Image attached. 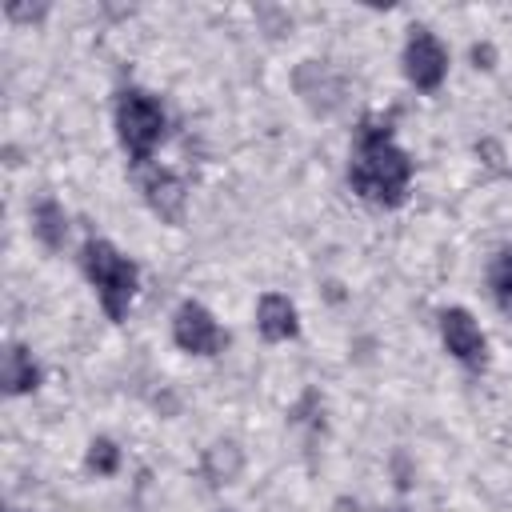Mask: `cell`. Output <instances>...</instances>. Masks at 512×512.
<instances>
[{"label":"cell","instance_id":"obj_1","mask_svg":"<svg viewBox=\"0 0 512 512\" xmlns=\"http://www.w3.org/2000/svg\"><path fill=\"white\" fill-rule=\"evenodd\" d=\"M348 180H352V192L360 200H368V204H384V208L404 204L408 180H412V160L392 140V128L388 124H372L368 120L360 128Z\"/></svg>","mask_w":512,"mask_h":512},{"label":"cell","instance_id":"obj_2","mask_svg":"<svg viewBox=\"0 0 512 512\" xmlns=\"http://www.w3.org/2000/svg\"><path fill=\"white\" fill-rule=\"evenodd\" d=\"M80 260H84V276L96 288V300L108 312V320H124L136 300V284H140L136 264L124 252H116L108 240H88Z\"/></svg>","mask_w":512,"mask_h":512},{"label":"cell","instance_id":"obj_3","mask_svg":"<svg viewBox=\"0 0 512 512\" xmlns=\"http://www.w3.org/2000/svg\"><path fill=\"white\" fill-rule=\"evenodd\" d=\"M116 136H120L128 160L144 164L152 156V148L160 144V136H164V108H160V100L140 92V88L120 92V100H116Z\"/></svg>","mask_w":512,"mask_h":512},{"label":"cell","instance_id":"obj_4","mask_svg":"<svg viewBox=\"0 0 512 512\" xmlns=\"http://www.w3.org/2000/svg\"><path fill=\"white\" fill-rule=\"evenodd\" d=\"M172 340H176L184 352H192V356H216L228 336L220 332L216 316H212L204 304L184 300V304L176 308V316H172Z\"/></svg>","mask_w":512,"mask_h":512},{"label":"cell","instance_id":"obj_5","mask_svg":"<svg viewBox=\"0 0 512 512\" xmlns=\"http://www.w3.org/2000/svg\"><path fill=\"white\" fill-rule=\"evenodd\" d=\"M448 72V52L444 44L428 32V28H412L408 44H404V76L420 88V92H436L444 84Z\"/></svg>","mask_w":512,"mask_h":512},{"label":"cell","instance_id":"obj_6","mask_svg":"<svg viewBox=\"0 0 512 512\" xmlns=\"http://www.w3.org/2000/svg\"><path fill=\"white\" fill-rule=\"evenodd\" d=\"M440 340H444L448 356L460 360L464 368H484V360H488V340H484L480 324L472 320V312H464V308H444V312H440Z\"/></svg>","mask_w":512,"mask_h":512},{"label":"cell","instance_id":"obj_7","mask_svg":"<svg viewBox=\"0 0 512 512\" xmlns=\"http://www.w3.org/2000/svg\"><path fill=\"white\" fill-rule=\"evenodd\" d=\"M256 328H260L264 340L280 344V340H292V336L300 332V316H296V308H292L288 296L264 292L260 304H256Z\"/></svg>","mask_w":512,"mask_h":512},{"label":"cell","instance_id":"obj_8","mask_svg":"<svg viewBox=\"0 0 512 512\" xmlns=\"http://www.w3.org/2000/svg\"><path fill=\"white\" fill-rule=\"evenodd\" d=\"M36 384H40V364L24 344H12L4 356V388L12 396H24V392H36Z\"/></svg>","mask_w":512,"mask_h":512},{"label":"cell","instance_id":"obj_9","mask_svg":"<svg viewBox=\"0 0 512 512\" xmlns=\"http://www.w3.org/2000/svg\"><path fill=\"white\" fill-rule=\"evenodd\" d=\"M144 192H148V200H152V208H156L160 216H168V220H176V216H180L184 184H180L176 176H168V172H152V176L144 180Z\"/></svg>","mask_w":512,"mask_h":512},{"label":"cell","instance_id":"obj_10","mask_svg":"<svg viewBox=\"0 0 512 512\" xmlns=\"http://www.w3.org/2000/svg\"><path fill=\"white\" fill-rule=\"evenodd\" d=\"M32 228L44 240V248H60L64 236H68V216H64V208L56 200H40L36 212H32Z\"/></svg>","mask_w":512,"mask_h":512},{"label":"cell","instance_id":"obj_11","mask_svg":"<svg viewBox=\"0 0 512 512\" xmlns=\"http://www.w3.org/2000/svg\"><path fill=\"white\" fill-rule=\"evenodd\" d=\"M488 284H492V296L504 312H512V248H504L496 260H492V272H488Z\"/></svg>","mask_w":512,"mask_h":512},{"label":"cell","instance_id":"obj_12","mask_svg":"<svg viewBox=\"0 0 512 512\" xmlns=\"http://www.w3.org/2000/svg\"><path fill=\"white\" fill-rule=\"evenodd\" d=\"M116 464H120V448H116L112 440L100 436V440L88 444V472H96V476H112Z\"/></svg>","mask_w":512,"mask_h":512}]
</instances>
